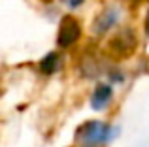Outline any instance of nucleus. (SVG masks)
Listing matches in <instances>:
<instances>
[{
	"label": "nucleus",
	"instance_id": "obj_4",
	"mask_svg": "<svg viewBox=\"0 0 149 147\" xmlns=\"http://www.w3.org/2000/svg\"><path fill=\"white\" fill-rule=\"evenodd\" d=\"M119 15L121 13H119V10H117V8H106L98 17L95 19V23H93V32H95L96 36L106 34L109 28H113V26L117 25Z\"/></svg>",
	"mask_w": 149,
	"mask_h": 147
},
{
	"label": "nucleus",
	"instance_id": "obj_9",
	"mask_svg": "<svg viewBox=\"0 0 149 147\" xmlns=\"http://www.w3.org/2000/svg\"><path fill=\"white\" fill-rule=\"evenodd\" d=\"M134 4H142V2H147V0H132Z\"/></svg>",
	"mask_w": 149,
	"mask_h": 147
},
{
	"label": "nucleus",
	"instance_id": "obj_2",
	"mask_svg": "<svg viewBox=\"0 0 149 147\" xmlns=\"http://www.w3.org/2000/svg\"><path fill=\"white\" fill-rule=\"evenodd\" d=\"M138 47V38L132 28H123L108 42V51L113 59H128Z\"/></svg>",
	"mask_w": 149,
	"mask_h": 147
},
{
	"label": "nucleus",
	"instance_id": "obj_6",
	"mask_svg": "<svg viewBox=\"0 0 149 147\" xmlns=\"http://www.w3.org/2000/svg\"><path fill=\"white\" fill-rule=\"evenodd\" d=\"M61 64H62V60H61V57H58V53H55V51H51L47 53V55L44 57V59L40 60V72H44V74H55L61 68Z\"/></svg>",
	"mask_w": 149,
	"mask_h": 147
},
{
	"label": "nucleus",
	"instance_id": "obj_3",
	"mask_svg": "<svg viewBox=\"0 0 149 147\" xmlns=\"http://www.w3.org/2000/svg\"><path fill=\"white\" fill-rule=\"evenodd\" d=\"M81 36V26L79 21L72 15H64L58 25V34H57V44L58 47L66 49V47H72Z\"/></svg>",
	"mask_w": 149,
	"mask_h": 147
},
{
	"label": "nucleus",
	"instance_id": "obj_8",
	"mask_svg": "<svg viewBox=\"0 0 149 147\" xmlns=\"http://www.w3.org/2000/svg\"><path fill=\"white\" fill-rule=\"evenodd\" d=\"M146 34L149 36V13H147V17H146Z\"/></svg>",
	"mask_w": 149,
	"mask_h": 147
},
{
	"label": "nucleus",
	"instance_id": "obj_5",
	"mask_svg": "<svg viewBox=\"0 0 149 147\" xmlns=\"http://www.w3.org/2000/svg\"><path fill=\"white\" fill-rule=\"evenodd\" d=\"M111 96H113V91L108 83H100L96 85L95 92L91 96V106L93 110H104L109 102H111Z\"/></svg>",
	"mask_w": 149,
	"mask_h": 147
},
{
	"label": "nucleus",
	"instance_id": "obj_7",
	"mask_svg": "<svg viewBox=\"0 0 149 147\" xmlns=\"http://www.w3.org/2000/svg\"><path fill=\"white\" fill-rule=\"evenodd\" d=\"M83 2H85V0H64V4H66L68 8H72V10H76V8H79V6H81Z\"/></svg>",
	"mask_w": 149,
	"mask_h": 147
},
{
	"label": "nucleus",
	"instance_id": "obj_1",
	"mask_svg": "<svg viewBox=\"0 0 149 147\" xmlns=\"http://www.w3.org/2000/svg\"><path fill=\"white\" fill-rule=\"evenodd\" d=\"M117 136V128L109 126L102 121H89L85 125L79 126V130L76 132V138L83 147H96L108 144L111 138Z\"/></svg>",
	"mask_w": 149,
	"mask_h": 147
}]
</instances>
